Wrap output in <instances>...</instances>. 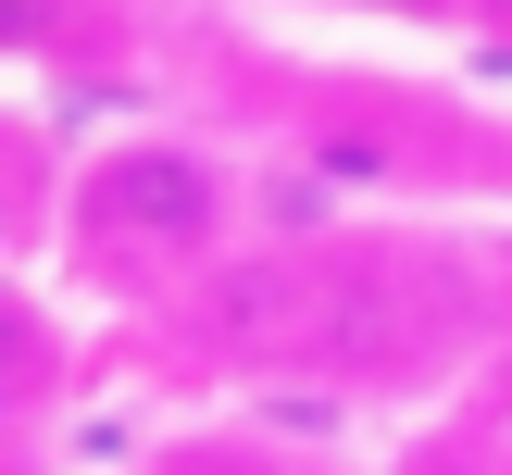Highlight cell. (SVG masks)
I'll use <instances>...</instances> for the list:
<instances>
[{
  "mask_svg": "<svg viewBox=\"0 0 512 475\" xmlns=\"http://www.w3.org/2000/svg\"><path fill=\"white\" fill-rule=\"evenodd\" d=\"M263 238V200H250V163L225 138H188V125H125V138L75 150L63 175V225H50V263L88 300H188L213 263Z\"/></svg>",
  "mask_w": 512,
  "mask_h": 475,
  "instance_id": "cell-1",
  "label": "cell"
},
{
  "mask_svg": "<svg viewBox=\"0 0 512 475\" xmlns=\"http://www.w3.org/2000/svg\"><path fill=\"white\" fill-rule=\"evenodd\" d=\"M500 375H512V313H500Z\"/></svg>",
  "mask_w": 512,
  "mask_h": 475,
  "instance_id": "cell-2",
  "label": "cell"
}]
</instances>
